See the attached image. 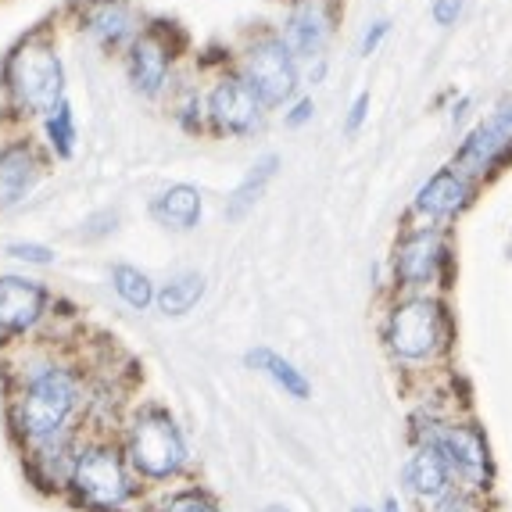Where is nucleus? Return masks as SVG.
<instances>
[{
  "label": "nucleus",
  "instance_id": "1",
  "mask_svg": "<svg viewBox=\"0 0 512 512\" xmlns=\"http://www.w3.org/2000/svg\"><path fill=\"white\" fill-rule=\"evenodd\" d=\"M86 409L83 373L69 362L43 359L18 373L11 391V427L26 452L40 444L79 437V416Z\"/></svg>",
  "mask_w": 512,
  "mask_h": 512
},
{
  "label": "nucleus",
  "instance_id": "2",
  "mask_svg": "<svg viewBox=\"0 0 512 512\" xmlns=\"http://www.w3.org/2000/svg\"><path fill=\"white\" fill-rule=\"evenodd\" d=\"M69 491L83 509L122 512L137 498V480L126 459V448L111 437H90L79 444L76 462L69 473Z\"/></svg>",
  "mask_w": 512,
  "mask_h": 512
},
{
  "label": "nucleus",
  "instance_id": "3",
  "mask_svg": "<svg viewBox=\"0 0 512 512\" xmlns=\"http://www.w3.org/2000/svg\"><path fill=\"white\" fill-rule=\"evenodd\" d=\"M126 459L147 480H169L187 462V444L176 427V419L158 405H147L129 419L126 430Z\"/></svg>",
  "mask_w": 512,
  "mask_h": 512
},
{
  "label": "nucleus",
  "instance_id": "4",
  "mask_svg": "<svg viewBox=\"0 0 512 512\" xmlns=\"http://www.w3.org/2000/svg\"><path fill=\"white\" fill-rule=\"evenodd\" d=\"M8 83L15 90V101L29 111H40V115H54L65 101L61 97V90H65L61 61L54 47H47L43 40H26L11 54Z\"/></svg>",
  "mask_w": 512,
  "mask_h": 512
},
{
  "label": "nucleus",
  "instance_id": "5",
  "mask_svg": "<svg viewBox=\"0 0 512 512\" xmlns=\"http://www.w3.org/2000/svg\"><path fill=\"white\" fill-rule=\"evenodd\" d=\"M423 444L434 448L466 487H487V441L473 423H427Z\"/></svg>",
  "mask_w": 512,
  "mask_h": 512
},
{
  "label": "nucleus",
  "instance_id": "6",
  "mask_svg": "<svg viewBox=\"0 0 512 512\" xmlns=\"http://www.w3.org/2000/svg\"><path fill=\"white\" fill-rule=\"evenodd\" d=\"M441 337H444V319L434 301L416 298L391 312L387 341H391L394 355H402V359H430L441 348Z\"/></svg>",
  "mask_w": 512,
  "mask_h": 512
},
{
  "label": "nucleus",
  "instance_id": "7",
  "mask_svg": "<svg viewBox=\"0 0 512 512\" xmlns=\"http://www.w3.org/2000/svg\"><path fill=\"white\" fill-rule=\"evenodd\" d=\"M248 83L262 104H283L298 86L294 54L283 40H262L248 54Z\"/></svg>",
  "mask_w": 512,
  "mask_h": 512
},
{
  "label": "nucleus",
  "instance_id": "8",
  "mask_svg": "<svg viewBox=\"0 0 512 512\" xmlns=\"http://www.w3.org/2000/svg\"><path fill=\"white\" fill-rule=\"evenodd\" d=\"M47 291L22 276H0V333H26L43 319Z\"/></svg>",
  "mask_w": 512,
  "mask_h": 512
},
{
  "label": "nucleus",
  "instance_id": "9",
  "mask_svg": "<svg viewBox=\"0 0 512 512\" xmlns=\"http://www.w3.org/2000/svg\"><path fill=\"white\" fill-rule=\"evenodd\" d=\"M258 94L248 79H222L208 97L212 122L226 133H251L258 126Z\"/></svg>",
  "mask_w": 512,
  "mask_h": 512
},
{
  "label": "nucleus",
  "instance_id": "10",
  "mask_svg": "<svg viewBox=\"0 0 512 512\" xmlns=\"http://www.w3.org/2000/svg\"><path fill=\"white\" fill-rule=\"evenodd\" d=\"M512 147V104L498 108L484 126H477L470 133V140L462 144L459 151V165L470 172H484L502 158Z\"/></svg>",
  "mask_w": 512,
  "mask_h": 512
},
{
  "label": "nucleus",
  "instance_id": "11",
  "mask_svg": "<svg viewBox=\"0 0 512 512\" xmlns=\"http://www.w3.org/2000/svg\"><path fill=\"white\" fill-rule=\"evenodd\" d=\"M441 255V233L419 230L402 240V248L394 255V273L402 276V283H409V287H419V283L434 280Z\"/></svg>",
  "mask_w": 512,
  "mask_h": 512
},
{
  "label": "nucleus",
  "instance_id": "12",
  "mask_svg": "<svg viewBox=\"0 0 512 512\" xmlns=\"http://www.w3.org/2000/svg\"><path fill=\"white\" fill-rule=\"evenodd\" d=\"M40 180V158L29 144H8L0 151V208L18 205Z\"/></svg>",
  "mask_w": 512,
  "mask_h": 512
},
{
  "label": "nucleus",
  "instance_id": "13",
  "mask_svg": "<svg viewBox=\"0 0 512 512\" xmlns=\"http://www.w3.org/2000/svg\"><path fill=\"white\" fill-rule=\"evenodd\" d=\"M169 47L158 33H144L137 43H133V83H137L140 94H158L165 83V72H169Z\"/></svg>",
  "mask_w": 512,
  "mask_h": 512
},
{
  "label": "nucleus",
  "instance_id": "14",
  "mask_svg": "<svg viewBox=\"0 0 512 512\" xmlns=\"http://www.w3.org/2000/svg\"><path fill=\"white\" fill-rule=\"evenodd\" d=\"M470 197V187L462 180L455 169H441L427 180V187L416 194V208L423 215H434V219H444V215H455Z\"/></svg>",
  "mask_w": 512,
  "mask_h": 512
},
{
  "label": "nucleus",
  "instance_id": "15",
  "mask_svg": "<svg viewBox=\"0 0 512 512\" xmlns=\"http://www.w3.org/2000/svg\"><path fill=\"white\" fill-rule=\"evenodd\" d=\"M405 484H409L419 498H444L448 487H452V470H448V462H444L434 448L423 444L409 459V466H405Z\"/></svg>",
  "mask_w": 512,
  "mask_h": 512
},
{
  "label": "nucleus",
  "instance_id": "16",
  "mask_svg": "<svg viewBox=\"0 0 512 512\" xmlns=\"http://www.w3.org/2000/svg\"><path fill=\"white\" fill-rule=\"evenodd\" d=\"M151 215L162 226H172V230H194L197 219H201V194L190 183H176V187L154 197Z\"/></svg>",
  "mask_w": 512,
  "mask_h": 512
},
{
  "label": "nucleus",
  "instance_id": "17",
  "mask_svg": "<svg viewBox=\"0 0 512 512\" xmlns=\"http://www.w3.org/2000/svg\"><path fill=\"white\" fill-rule=\"evenodd\" d=\"M248 366L258 369L262 376H269L276 387H283V394H291V398H298V402H305L308 394H312L305 373H301V369L294 366L291 359L276 355L273 348H251L248 351Z\"/></svg>",
  "mask_w": 512,
  "mask_h": 512
},
{
  "label": "nucleus",
  "instance_id": "18",
  "mask_svg": "<svg viewBox=\"0 0 512 512\" xmlns=\"http://www.w3.org/2000/svg\"><path fill=\"white\" fill-rule=\"evenodd\" d=\"M326 43V18L316 4H301L287 22V47H294L298 54L316 58Z\"/></svg>",
  "mask_w": 512,
  "mask_h": 512
},
{
  "label": "nucleus",
  "instance_id": "19",
  "mask_svg": "<svg viewBox=\"0 0 512 512\" xmlns=\"http://www.w3.org/2000/svg\"><path fill=\"white\" fill-rule=\"evenodd\" d=\"M276 165H280V158H276V154H265L262 162L251 165V172L244 176V183L233 190V201H230V208H226V215H230V219H244V212H248L258 197H262L265 183L276 176Z\"/></svg>",
  "mask_w": 512,
  "mask_h": 512
},
{
  "label": "nucleus",
  "instance_id": "20",
  "mask_svg": "<svg viewBox=\"0 0 512 512\" xmlns=\"http://www.w3.org/2000/svg\"><path fill=\"white\" fill-rule=\"evenodd\" d=\"M201 294H205V276L183 273L162 287V294H158V308H162L165 316H187L190 308L201 301Z\"/></svg>",
  "mask_w": 512,
  "mask_h": 512
},
{
  "label": "nucleus",
  "instance_id": "21",
  "mask_svg": "<svg viewBox=\"0 0 512 512\" xmlns=\"http://www.w3.org/2000/svg\"><path fill=\"white\" fill-rule=\"evenodd\" d=\"M111 287H115V294H119L129 308H140V312L154 301L151 280H147L140 269H133V265H115V269H111Z\"/></svg>",
  "mask_w": 512,
  "mask_h": 512
},
{
  "label": "nucleus",
  "instance_id": "22",
  "mask_svg": "<svg viewBox=\"0 0 512 512\" xmlns=\"http://www.w3.org/2000/svg\"><path fill=\"white\" fill-rule=\"evenodd\" d=\"M90 29H94L97 36H104V40L115 43L133 29V22H129V11L122 8L119 0H104V4L94 8V15H90Z\"/></svg>",
  "mask_w": 512,
  "mask_h": 512
},
{
  "label": "nucleus",
  "instance_id": "23",
  "mask_svg": "<svg viewBox=\"0 0 512 512\" xmlns=\"http://www.w3.org/2000/svg\"><path fill=\"white\" fill-rule=\"evenodd\" d=\"M47 137H51V147L61 158H69L72 147H76V122H72V108L65 101L54 115H47Z\"/></svg>",
  "mask_w": 512,
  "mask_h": 512
},
{
  "label": "nucleus",
  "instance_id": "24",
  "mask_svg": "<svg viewBox=\"0 0 512 512\" xmlns=\"http://www.w3.org/2000/svg\"><path fill=\"white\" fill-rule=\"evenodd\" d=\"M158 512H222V509L215 505L212 495H205V491L190 487V491H176V495L165 498Z\"/></svg>",
  "mask_w": 512,
  "mask_h": 512
},
{
  "label": "nucleus",
  "instance_id": "25",
  "mask_svg": "<svg viewBox=\"0 0 512 512\" xmlns=\"http://www.w3.org/2000/svg\"><path fill=\"white\" fill-rule=\"evenodd\" d=\"M8 255L18 258V262H33V265H51L54 262V251L43 248V244H11Z\"/></svg>",
  "mask_w": 512,
  "mask_h": 512
},
{
  "label": "nucleus",
  "instance_id": "26",
  "mask_svg": "<svg viewBox=\"0 0 512 512\" xmlns=\"http://www.w3.org/2000/svg\"><path fill=\"white\" fill-rule=\"evenodd\" d=\"M434 512H477V502L466 491H448L444 498H437Z\"/></svg>",
  "mask_w": 512,
  "mask_h": 512
},
{
  "label": "nucleus",
  "instance_id": "27",
  "mask_svg": "<svg viewBox=\"0 0 512 512\" xmlns=\"http://www.w3.org/2000/svg\"><path fill=\"white\" fill-rule=\"evenodd\" d=\"M459 11H462V0H437L434 18L441 22V26H452L455 18H459Z\"/></svg>",
  "mask_w": 512,
  "mask_h": 512
},
{
  "label": "nucleus",
  "instance_id": "28",
  "mask_svg": "<svg viewBox=\"0 0 512 512\" xmlns=\"http://www.w3.org/2000/svg\"><path fill=\"white\" fill-rule=\"evenodd\" d=\"M366 108H369V97L359 94V101H355V108H351V115H348V133H355V129L362 126V119H366Z\"/></svg>",
  "mask_w": 512,
  "mask_h": 512
},
{
  "label": "nucleus",
  "instance_id": "29",
  "mask_svg": "<svg viewBox=\"0 0 512 512\" xmlns=\"http://www.w3.org/2000/svg\"><path fill=\"white\" fill-rule=\"evenodd\" d=\"M312 111H316V104H312V101H301L298 108H294L291 115H287V126H305V122L312 119Z\"/></svg>",
  "mask_w": 512,
  "mask_h": 512
},
{
  "label": "nucleus",
  "instance_id": "30",
  "mask_svg": "<svg viewBox=\"0 0 512 512\" xmlns=\"http://www.w3.org/2000/svg\"><path fill=\"white\" fill-rule=\"evenodd\" d=\"M384 33H387V22H376L373 26V33H366V40H362V51H376V43L384 40Z\"/></svg>",
  "mask_w": 512,
  "mask_h": 512
},
{
  "label": "nucleus",
  "instance_id": "31",
  "mask_svg": "<svg viewBox=\"0 0 512 512\" xmlns=\"http://www.w3.org/2000/svg\"><path fill=\"white\" fill-rule=\"evenodd\" d=\"M384 512H402V509H398V502H394V498H387V505H384Z\"/></svg>",
  "mask_w": 512,
  "mask_h": 512
},
{
  "label": "nucleus",
  "instance_id": "32",
  "mask_svg": "<svg viewBox=\"0 0 512 512\" xmlns=\"http://www.w3.org/2000/svg\"><path fill=\"white\" fill-rule=\"evenodd\" d=\"M265 512H287V509H283V505H269Z\"/></svg>",
  "mask_w": 512,
  "mask_h": 512
},
{
  "label": "nucleus",
  "instance_id": "33",
  "mask_svg": "<svg viewBox=\"0 0 512 512\" xmlns=\"http://www.w3.org/2000/svg\"><path fill=\"white\" fill-rule=\"evenodd\" d=\"M351 512H373V509H366V505H355V509H351Z\"/></svg>",
  "mask_w": 512,
  "mask_h": 512
}]
</instances>
